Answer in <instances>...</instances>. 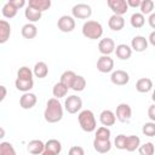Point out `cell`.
Returning <instances> with one entry per match:
<instances>
[{"mask_svg":"<svg viewBox=\"0 0 155 155\" xmlns=\"http://www.w3.org/2000/svg\"><path fill=\"white\" fill-rule=\"evenodd\" d=\"M71 15L74 19H88L92 15V7L87 4H76L71 8Z\"/></svg>","mask_w":155,"mask_h":155,"instance_id":"277c9868","label":"cell"},{"mask_svg":"<svg viewBox=\"0 0 155 155\" xmlns=\"http://www.w3.org/2000/svg\"><path fill=\"white\" fill-rule=\"evenodd\" d=\"M142 132L144 136H148V137H154L155 136V122L153 121H149V122H145L142 127Z\"/></svg>","mask_w":155,"mask_h":155,"instance_id":"74e56055","label":"cell"},{"mask_svg":"<svg viewBox=\"0 0 155 155\" xmlns=\"http://www.w3.org/2000/svg\"><path fill=\"white\" fill-rule=\"evenodd\" d=\"M114 114L120 122H128L132 117V108L127 103H120L116 107V113Z\"/></svg>","mask_w":155,"mask_h":155,"instance_id":"8992f818","label":"cell"},{"mask_svg":"<svg viewBox=\"0 0 155 155\" xmlns=\"http://www.w3.org/2000/svg\"><path fill=\"white\" fill-rule=\"evenodd\" d=\"M111 142L110 139L108 140H102V139H93V149L99 153V154H107L111 149Z\"/></svg>","mask_w":155,"mask_h":155,"instance_id":"d6986e66","label":"cell"},{"mask_svg":"<svg viewBox=\"0 0 155 155\" xmlns=\"http://www.w3.org/2000/svg\"><path fill=\"white\" fill-rule=\"evenodd\" d=\"M7 96V88L2 85H0V103L5 99V97Z\"/></svg>","mask_w":155,"mask_h":155,"instance_id":"ee69618b","label":"cell"},{"mask_svg":"<svg viewBox=\"0 0 155 155\" xmlns=\"http://www.w3.org/2000/svg\"><path fill=\"white\" fill-rule=\"evenodd\" d=\"M82 108V99L75 94L68 96L65 98L64 102V109L69 113V114H76L79 111H81Z\"/></svg>","mask_w":155,"mask_h":155,"instance_id":"5b68a950","label":"cell"},{"mask_svg":"<svg viewBox=\"0 0 155 155\" xmlns=\"http://www.w3.org/2000/svg\"><path fill=\"white\" fill-rule=\"evenodd\" d=\"M136 90L139 93H148L153 90V80L149 78H140L136 82Z\"/></svg>","mask_w":155,"mask_h":155,"instance_id":"e0dca14e","label":"cell"},{"mask_svg":"<svg viewBox=\"0 0 155 155\" xmlns=\"http://www.w3.org/2000/svg\"><path fill=\"white\" fill-rule=\"evenodd\" d=\"M114 144L116 147V149L119 150H125V145H126V136L125 134H117L114 139Z\"/></svg>","mask_w":155,"mask_h":155,"instance_id":"f35d334b","label":"cell"},{"mask_svg":"<svg viewBox=\"0 0 155 155\" xmlns=\"http://www.w3.org/2000/svg\"><path fill=\"white\" fill-rule=\"evenodd\" d=\"M27 150L33 155H41V153L45 150V143L40 139H33L28 143Z\"/></svg>","mask_w":155,"mask_h":155,"instance_id":"ac0fdd59","label":"cell"},{"mask_svg":"<svg viewBox=\"0 0 155 155\" xmlns=\"http://www.w3.org/2000/svg\"><path fill=\"white\" fill-rule=\"evenodd\" d=\"M107 5L113 11V15H116V16H122L128 11L126 0H108Z\"/></svg>","mask_w":155,"mask_h":155,"instance_id":"ba28073f","label":"cell"},{"mask_svg":"<svg viewBox=\"0 0 155 155\" xmlns=\"http://www.w3.org/2000/svg\"><path fill=\"white\" fill-rule=\"evenodd\" d=\"M130 23H131V25L133 28L139 29L145 24V17L140 12H134L130 18Z\"/></svg>","mask_w":155,"mask_h":155,"instance_id":"f1b7e54d","label":"cell"},{"mask_svg":"<svg viewBox=\"0 0 155 155\" xmlns=\"http://www.w3.org/2000/svg\"><path fill=\"white\" fill-rule=\"evenodd\" d=\"M82 35L90 40L101 39L103 35V27L98 21H86L82 24Z\"/></svg>","mask_w":155,"mask_h":155,"instance_id":"3957f363","label":"cell"},{"mask_svg":"<svg viewBox=\"0 0 155 155\" xmlns=\"http://www.w3.org/2000/svg\"><path fill=\"white\" fill-rule=\"evenodd\" d=\"M45 150H48V151H51L56 155H59L61 151H62V144L57 139H48L45 143Z\"/></svg>","mask_w":155,"mask_h":155,"instance_id":"4316f807","label":"cell"},{"mask_svg":"<svg viewBox=\"0 0 155 155\" xmlns=\"http://www.w3.org/2000/svg\"><path fill=\"white\" fill-rule=\"evenodd\" d=\"M68 155H85V150L80 145H74V147H71L69 149Z\"/></svg>","mask_w":155,"mask_h":155,"instance_id":"ab89813d","label":"cell"},{"mask_svg":"<svg viewBox=\"0 0 155 155\" xmlns=\"http://www.w3.org/2000/svg\"><path fill=\"white\" fill-rule=\"evenodd\" d=\"M21 34L24 39H28V40H31L34 39L36 35H38V28L35 24L33 23H27L22 27L21 29Z\"/></svg>","mask_w":155,"mask_h":155,"instance_id":"7402d4cb","label":"cell"},{"mask_svg":"<svg viewBox=\"0 0 155 155\" xmlns=\"http://www.w3.org/2000/svg\"><path fill=\"white\" fill-rule=\"evenodd\" d=\"M47 74H48V67L45 62L40 61V62L35 63V65L33 68V75L34 76H36L39 79H44L47 76Z\"/></svg>","mask_w":155,"mask_h":155,"instance_id":"cb8c5ba5","label":"cell"},{"mask_svg":"<svg viewBox=\"0 0 155 155\" xmlns=\"http://www.w3.org/2000/svg\"><path fill=\"white\" fill-rule=\"evenodd\" d=\"M99 121L103 126L105 127H109V126H113L115 122H116V117H115V114L109 110V109H104L101 114H99Z\"/></svg>","mask_w":155,"mask_h":155,"instance_id":"2e32d148","label":"cell"},{"mask_svg":"<svg viewBox=\"0 0 155 155\" xmlns=\"http://www.w3.org/2000/svg\"><path fill=\"white\" fill-rule=\"evenodd\" d=\"M139 8H140V13L143 16L150 15L154 11V1L153 0H142L140 5H139Z\"/></svg>","mask_w":155,"mask_h":155,"instance_id":"836d02e7","label":"cell"},{"mask_svg":"<svg viewBox=\"0 0 155 155\" xmlns=\"http://www.w3.org/2000/svg\"><path fill=\"white\" fill-rule=\"evenodd\" d=\"M15 86L18 91L25 93V92H30V90L34 87V80H22V79H16L15 81Z\"/></svg>","mask_w":155,"mask_h":155,"instance_id":"d4e9b609","label":"cell"},{"mask_svg":"<svg viewBox=\"0 0 155 155\" xmlns=\"http://www.w3.org/2000/svg\"><path fill=\"white\" fill-rule=\"evenodd\" d=\"M5 134H6V132H5V128H4V127H0V140H1V139H4Z\"/></svg>","mask_w":155,"mask_h":155,"instance_id":"7dc6e473","label":"cell"},{"mask_svg":"<svg viewBox=\"0 0 155 155\" xmlns=\"http://www.w3.org/2000/svg\"><path fill=\"white\" fill-rule=\"evenodd\" d=\"M85 87H86V79L82 75H76L70 88L75 92H81L85 90Z\"/></svg>","mask_w":155,"mask_h":155,"instance_id":"4dcf8cb0","label":"cell"},{"mask_svg":"<svg viewBox=\"0 0 155 155\" xmlns=\"http://www.w3.org/2000/svg\"><path fill=\"white\" fill-rule=\"evenodd\" d=\"M17 8L10 2V1H7L4 6H2V10H1V12H2V16L5 17V18H13L16 15H17Z\"/></svg>","mask_w":155,"mask_h":155,"instance_id":"1f68e13d","label":"cell"},{"mask_svg":"<svg viewBox=\"0 0 155 155\" xmlns=\"http://www.w3.org/2000/svg\"><path fill=\"white\" fill-rule=\"evenodd\" d=\"M41 155H56V154H53V153H51V151H48V150H44V151L41 153Z\"/></svg>","mask_w":155,"mask_h":155,"instance_id":"c3c4849f","label":"cell"},{"mask_svg":"<svg viewBox=\"0 0 155 155\" xmlns=\"http://www.w3.org/2000/svg\"><path fill=\"white\" fill-rule=\"evenodd\" d=\"M36 102H38V97H36V94H34L31 92H25L19 98V105L22 109H25V110L34 108Z\"/></svg>","mask_w":155,"mask_h":155,"instance_id":"7c38bea8","label":"cell"},{"mask_svg":"<svg viewBox=\"0 0 155 155\" xmlns=\"http://www.w3.org/2000/svg\"><path fill=\"white\" fill-rule=\"evenodd\" d=\"M110 136H111V132H110L109 127L101 126V127L96 128V136H94V139L108 140V139H110Z\"/></svg>","mask_w":155,"mask_h":155,"instance_id":"d6a6232c","label":"cell"},{"mask_svg":"<svg viewBox=\"0 0 155 155\" xmlns=\"http://www.w3.org/2000/svg\"><path fill=\"white\" fill-rule=\"evenodd\" d=\"M148 40L142 35H136L131 40V50L136 52H144L148 48Z\"/></svg>","mask_w":155,"mask_h":155,"instance_id":"4fadbf2b","label":"cell"},{"mask_svg":"<svg viewBox=\"0 0 155 155\" xmlns=\"http://www.w3.org/2000/svg\"><path fill=\"white\" fill-rule=\"evenodd\" d=\"M75 76H76V74H75L73 70H65V71H63V73H62L59 82H62L65 87L70 88V87H71V85H73V81H74Z\"/></svg>","mask_w":155,"mask_h":155,"instance_id":"83f0119b","label":"cell"},{"mask_svg":"<svg viewBox=\"0 0 155 155\" xmlns=\"http://www.w3.org/2000/svg\"><path fill=\"white\" fill-rule=\"evenodd\" d=\"M140 1H142V0H126V4H127V6H128V8H130V7L136 8V7H139Z\"/></svg>","mask_w":155,"mask_h":155,"instance_id":"7bdbcfd3","label":"cell"},{"mask_svg":"<svg viewBox=\"0 0 155 155\" xmlns=\"http://www.w3.org/2000/svg\"><path fill=\"white\" fill-rule=\"evenodd\" d=\"M110 81L114 85H116V86H124V85H127L128 84L130 75H128L127 71L121 70V69L113 70L111 71V75H110Z\"/></svg>","mask_w":155,"mask_h":155,"instance_id":"9c48e42d","label":"cell"},{"mask_svg":"<svg viewBox=\"0 0 155 155\" xmlns=\"http://www.w3.org/2000/svg\"><path fill=\"white\" fill-rule=\"evenodd\" d=\"M147 40H148V44H150V45L155 46V30H153V31L150 33L149 39H147Z\"/></svg>","mask_w":155,"mask_h":155,"instance_id":"bcb514c9","label":"cell"},{"mask_svg":"<svg viewBox=\"0 0 155 155\" xmlns=\"http://www.w3.org/2000/svg\"><path fill=\"white\" fill-rule=\"evenodd\" d=\"M44 119L48 124H56L63 119V107L57 98H50L44 110Z\"/></svg>","mask_w":155,"mask_h":155,"instance_id":"6da1fadb","label":"cell"},{"mask_svg":"<svg viewBox=\"0 0 155 155\" xmlns=\"http://www.w3.org/2000/svg\"><path fill=\"white\" fill-rule=\"evenodd\" d=\"M11 36V25L7 21L0 19V45L8 41Z\"/></svg>","mask_w":155,"mask_h":155,"instance_id":"ffe728a7","label":"cell"},{"mask_svg":"<svg viewBox=\"0 0 155 155\" xmlns=\"http://www.w3.org/2000/svg\"><path fill=\"white\" fill-rule=\"evenodd\" d=\"M148 23H149L150 28L155 29V13H154V12L149 15V18H148Z\"/></svg>","mask_w":155,"mask_h":155,"instance_id":"f6af8a7d","label":"cell"},{"mask_svg":"<svg viewBox=\"0 0 155 155\" xmlns=\"http://www.w3.org/2000/svg\"><path fill=\"white\" fill-rule=\"evenodd\" d=\"M116 57L121 61H127L131 58L132 56V50L128 45L126 44H119L117 46H115V50H114Z\"/></svg>","mask_w":155,"mask_h":155,"instance_id":"5bb4252c","label":"cell"},{"mask_svg":"<svg viewBox=\"0 0 155 155\" xmlns=\"http://www.w3.org/2000/svg\"><path fill=\"white\" fill-rule=\"evenodd\" d=\"M27 6L42 13L44 11H46L51 7V0H29Z\"/></svg>","mask_w":155,"mask_h":155,"instance_id":"44dd1931","label":"cell"},{"mask_svg":"<svg viewBox=\"0 0 155 155\" xmlns=\"http://www.w3.org/2000/svg\"><path fill=\"white\" fill-rule=\"evenodd\" d=\"M114 69V59L110 56H101L97 61V70L101 73H110Z\"/></svg>","mask_w":155,"mask_h":155,"instance_id":"30bf717a","label":"cell"},{"mask_svg":"<svg viewBox=\"0 0 155 155\" xmlns=\"http://www.w3.org/2000/svg\"><path fill=\"white\" fill-rule=\"evenodd\" d=\"M140 145V138L138 136H126V145H125V150H127L128 153L136 151Z\"/></svg>","mask_w":155,"mask_h":155,"instance_id":"603a6c76","label":"cell"},{"mask_svg":"<svg viewBox=\"0 0 155 155\" xmlns=\"http://www.w3.org/2000/svg\"><path fill=\"white\" fill-rule=\"evenodd\" d=\"M138 153H139V155H154V153H155L154 143L147 142L144 144H140L138 148Z\"/></svg>","mask_w":155,"mask_h":155,"instance_id":"e575fe53","label":"cell"},{"mask_svg":"<svg viewBox=\"0 0 155 155\" xmlns=\"http://www.w3.org/2000/svg\"><path fill=\"white\" fill-rule=\"evenodd\" d=\"M68 87H65L62 82H57V84H54V86H53V88H52V94H53V98H57V99H59V98H63V97H65L67 96V93H68Z\"/></svg>","mask_w":155,"mask_h":155,"instance_id":"f546056e","label":"cell"},{"mask_svg":"<svg viewBox=\"0 0 155 155\" xmlns=\"http://www.w3.org/2000/svg\"><path fill=\"white\" fill-rule=\"evenodd\" d=\"M0 155H17L13 145L10 142L0 143Z\"/></svg>","mask_w":155,"mask_h":155,"instance_id":"8d00e7d4","label":"cell"},{"mask_svg":"<svg viewBox=\"0 0 155 155\" xmlns=\"http://www.w3.org/2000/svg\"><path fill=\"white\" fill-rule=\"evenodd\" d=\"M24 16L29 21L28 23H33L34 24V23H36V22H39L41 19L42 13L36 11V10H34V8H31V7H29V6H27V8L24 10Z\"/></svg>","mask_w":155,"mask_h":155,"instance_id":"484cf974","label":"cell"},{"mask_svg":"<svg viewBox=\"0 0 155 155\" xmlns=\"http://www.w3.org/2000/svg\"><path fill=\"white\" fill-rule=\"evenodd\" d=\"M75 19L71 17V16H68V15H64V16H61L57 21V27L58 29L62 31V33H70L75 29Z\"/></svg>","mask_w":155,"mask_h":155,"instance_id":"52a82bcc","label":"cell"},{"mask_svg":"<svg viewBox=\"0 0 155 155\" xmlns=\"http://www.w3.org/2000/svg\"><path fill=\"white\" fill-rule=\"evenodd\" d=\"M78 121H79V125H80L81 130L87 132V133H91V132L96 131V128H97L96 116H94L93 111L90 110V109H85V110L79 111Z\"/></svg>","mask_w":155,"mask_h":155,"instance_id":"7a4b0ae2","label":"cell"},{"mask_svg":"<svg viewBox=\"0 0 155 155\" xmlns=\"http://www.w3.org/2000/svg\"><path fill=\"white\" fill-rule=\"evenodd\" d=\"M148 116H149L150 121L155 122V105L154 104L149 105V108H148Z\"/></svg>","mask_w":155,"mask_h":155,"instance_id":"b9f144b4","label":"cell"},{"mask_svg":"<svg viewBox=\"0 0 155 155\" xmlns=\"http://www.w3.org/2000/svg\"><path fill=\"white\" fill-rule=\"evenodd\" d=\"M115 50V42L111 38H103L98 42V51L102 53V56H109Z\"/></svg>","mask_w":155,"mask_h":155,"instance_id":"8fae6325","label":"cell"},{"mask_svg":"<svg viewBox=\"0 0 155 155\" xmlns=\"http://www.w3.org/2000/svg\"><path fill=\"white\" fill-rule=\"evenodd\" d=\"M8 1H10V2H11V4L17 8V10L22 8V7H23V6H25V4H27V2H25V0H8Z\"/></svg>","mask_w":155,"mask_h":155,"instance_id":"60d3db41","label":"cell"},{"mask_svg":"<svg viewBox=\"0 0 155 155\" xmlns=\"http://www.w3.org/2000/svg\"><path fill=\"white\" fill-rule=\"evenodd\" d=\"M108 27L113 31H120L125 27V19H124V17L122 16L111 15L110 18L108 19Z\"/></svg>","mask_w":155,"mask_h":155,"instance_id":"9a60e30c","label":"cell"},{"mask_svg":"<svg viewBox=\"0 0 155 155\" xmlns=\"http://www.w3.org/2000/svg\"><path fill=\"white\" fill-rule=\"evenodd\" d=\"M17 79L22 80H33V70L25 65L21 67L17 71Z\"/></svg>","mask_w":155,"mask_h":155,"instance_id":"d590c367","label":"cell"}]
</instances>
